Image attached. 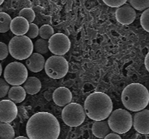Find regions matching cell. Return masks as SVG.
<instances>
[{
  "mask_svg": "<svg viewBox=\"0 0 149 139\" xmlns=\"http://www.w3.org/2000/svg\"><path fill=\"white\" fill-rule=\"evenodd\" d=\"M27 68L20 62H13L6 66L4 71V80L12 85H20L27 79Z\"/></svg>",
  "mask_w": 149,
  "mask_h": 139,
  "instance_id": "8992f818",
  "label": "cell"
},
{
  "mask_svg": "<svg viewBox=\"0 0 149 139\" xmlns=\"http://www.w3.org/2000/svg\"><path fill=\"white\" fill-rule=\"evenodd\" d=\"M7 94L9 98L14 103H20L26 98V92L23 87L20 85H13L10 88Z\"/></svg>",
  "mask_w": 149,
  "mask_h": 139,
  "instance_id": "ac0fdd59",
  "label": "cell"
},
{
  "mask_svg": "<svg viewBox=\"0 0 149 139\" xmlns=\"http://www.w3.org/2000/svg\"><path fill=\"white\" fill-rule=\"evenodd\" d=\"M130 5L134 9L143 11L149 8V0H129Z\"/></svg>",
  "mask_w": 149,
  "mask_h": 139,
  "instance_id": "7402d4cb",
  "label": "cell"
},
{
  "mask_svg": "<svg viewBox=\"0 0 149 139\" xmlns=\"http://www.w3.org/2000/svg\"><path fill=\"white\" fill-rule=\"evenodd\" d=\"M14 139H29V138L27 137H25V136H18V137L15 138Z\"/></svg>",
  "mask_w": 149,
  "mask_h": 139,
  "instance_id": "1f68e13d",
  "label": "cell"
},
{
  "mask_svg": "<svg viewBox=\"0 0 149 139\" xmlns=\"http://www.w3.org/2000/svg\"><path fill=\"white\" fill-rule=\"evenodd\" d=\"M49 50L53 54L63 56L69 51L71 41L68 36L63 33L53 34L48 41Z\"/></svg>",
  "mask_w": 149,
  "mask_h": 139,
  "instance_id": "9c48e42d",
  "label": "cell"
},
{
  "mask_svg": "<svg viewBox=\"0 0 149 139\" xmlns=\"http://www.w3.org/2000/svg\"><path fill=\"white\" fill-rule=\"evenodd\" d=\"M141 24L143 28L149 33V8L144 10L141 14Z\"/></svg>",
  "mask_w": 149,
  "mask_h": 139,
  "instance_id": "d4e9b609",
  "label": "cell"
},
{
  "mask_svg": "<svg viewBox=\"0 0 149 139\" xmlns=\"http://www.w3.org/2000/svg\"><path fill=\"white\" fill-rule=\"evenodd\" d=\"M9 54L8 46L3 42H0V60H3L7 57Z\"/></svg>",
  "mask_w": 149,
  "mask_h": 139,
  "instance_id": "f1b7e54d",
  "label": "cell"
},
{
  "mask_svg": "<svg viewBox=\"0 0 149 139\" xmlns=\"http://www.w3.org/2000/svg\"><path fill=\"white\" fill-rule=\"evenodd\" d=\"M108 123L112 131L118 134H124L132 127V117L127 110L118 109L111 113Z\"/></svg>",
  "mask_w": 149,
  "mask_h": 139,
  "instance_id": "5b68a950",
  "label": "cell"
},
{
  "mask_svg": "<svg viewBox=\"0 0 149 139\" xmlns=\"http://www.w3.org/2000/svg\"><path fill=\"white\" fill-rule=\"evenodd\" d=\"M35 52L36 53L45 54L49 52V46H48V41L46 39H39L36 41L33 46Z\"/></svg>",
  "mask_w": 149,
  "mask_h": 139,
  "instance_id": "44dd1931",
  "label": "cell"
},
{
  "mask_svg": "<svg viewBox=\"0 0 149 139\" xmlns=\"http://www.w3.org/2000/svg\"><path fill=\"white\" fill-rule=\"evenodd\" d=\"M68 63L62 56L53 55L47 59L45 64L47 75L53 79H60L65 76L68 71Z\"/></svg>",
  "mask_w": 149,
  "mask_h": 139,
  "instance_id": "ba28073f",
  "label": "cell"
},
{
  "mask_svg": "<svg viewBox=\"0 0 149 139\" xmlns=\"http://www.w3.org/2000/svg\"><path fill=\"white\" fill-rule=\"evenodd\" d=\"M8 49L13 58L23 60L33 53V44L31 39L26 36H15L9 42Z\"/></svg>",
  "mask_w": 149,
  "mask_h": 139,
  "instance_id": "277c9868",
  "label": "cell"
},
{
  "mask_svg": "<svg viewBox=\"0 0 149 139\" xmlns=\"http://www.w3.org/2000/svg\"><path fill=\"white\" fill-rule=\"evenodd\" d=\"M23 88L26 94L34 95L39 92L42 88V83L39 78L36 77H29L23 83Z\"/></svg>",
  "mask_w": 149,
  "mask_h": 139,
  "instance_id": "e0dca14e",
  "label": "cell"
},
{
  "mask_svg": "<svg viewBox=\"0 0 149 139\" xmlns=\"http://www.w3.org/2000/svg\"><path fill=\"white\" fill-rule=\"evenodd\" d=\"M29 28V23L23 17H18L13 19L10 23V29L16 36H23L27 33Z\"/></svg>",
  "mask_w": 149,
  "mask_h": 139,
  "instance_id": "9a60e30c",
  "label": "cell"
},
{
  "mask_svg": "<svg viewBox=\"0 0 149 139\" xmlns=\"http://www.w3.org/2000/svg\"><path fill=\"white\" fill-rule=\"evenodd\" d=\"M19 16L26 19L29 23H33L35 19V13L31 8H24L19 12Z\"/></svg>",
  "mask_w": 149,
  "mask_h": 139,
  "instance_id": "cb8c5ba5",
  "label": "cell"
},
{
  "mask_svg": "<svg viewBox=\"0 0 149 139\" xmlns=\"http://www.w3.org/2000/svg\"><path fill=\"white\" fill-rule=\"evenodd\" d=\"M145 66H146V68L147 69V70H148L149 72V52L148 54H147L146 56Z\"/></svg>",
  "mask_w": 149,
  "mask_h": 139,
  "instance_id": "4dcf8cb0",
  "label": "cell"
},
{
  "mask_svg": "<svg viewBox=\"0 0 149 139\" xmlns=\"http://www.w3.org/2000/svg\"><path fill=\"white\" fill-rule=\"evenodd\" d=\"M39 36L43 39H49L54 34V29L49 25H44L39 28Z\"/></svg>",
  "mask_w": 149,
  "mask_h": 139,
  "instance_id": "603a6c76",
  "label": "cell"
},
{
  "mask_svg": "<svg viewBox=\"0 0 149 139\" xmlns=\"http://www.w3.org/2000/svg\"><path fill=\"white\" fill-rule=\"evenodd\" d=\"M4 0H0V5H1V4H2L3 2H4Z\"/></svg>",
  "mask_w": 149,
  "mask_h": 139,
  "instance_id": "836d02e7",
  "label": "cell"
},
{
  "mask_svg": "<svg viewBox=\"0 0 149 139\" xmlns=\"http://www.w3.org/2000/svg\"><path fill=\"white\" fill-rule=\"evenodd\" d=\"M122 101L127 109L138 111L144 109L149 103V92L141 83L127 85L122 94Z\"/></svg>",
  "mask_w": 149,
  "mask_h": 139,
  "instance_id": "3957f363",
  "label": "cell"
},
{
  "mask_svg": "<svg viewBox=\"0 0 149 139\" xmlns=\"http://www.w3.org/2000/svg\"><path fill=\"white\" fill-rule=\"evenodd\" d=\"M17 115V107L11 100L0 101V122L10 123Z\"/></svg>",
  "mask_w": 149,
  "mask_h": 139,
  "instance_id": "30bf717a",
  "label": "cell"
},
{
  "mask_svg": "<svg viewBox=\"0 0 149 139\" xmlns=\"http://www.w3.org/2000/svg\"><path fill=\"white\" fill-rule=\"evenodd\" d=\"M28 69L33 72L42 71L45 68V59L42 54L39 53H32L26 60Z\"/></svg>",
  "mask_w": 149,
  "mask_h": 139,
  "instance_id": "5bb4252c",
  "label": "cell"
},
{
  "mask_svg": "<svg viewBox=\"0 0 149 139\" xmlns=\"http://www.w3.org/2000/svg\"><path fill=\"white\" fill-rule=\"evenodd\" d=\"M134 128L141 134H149V110L138 111L132 120Z\"/></svg>",
  "mask_w": 149,
  "mask_h": 139,
  "instance_id": "7c38bea8",
  "label": "cell"
},
{
  "mask_svg": "<svg viewBox=\"0 0 149 139\" xmlns=\"http://www.w3.org/2000/svg\"><path fill=\"white\" fill-rule=\"evenodd\" d=\"M84 109L89 118L95 121H100L109 117L113 110V103L105 93L95 92L87 97Z\"/></svg>",
  "mask_w": 149,
  "mask_h": 139,
  "instance_id": "7a4b0ae2",
  "label": "cell"
},
{
  "mask_svg": "<svg viewBox=\"0 0 149 139\" xmlns=\"http://www.w3.org/2000/svg\"><path fill=\"white\" fill-rule=\"evenodd\" d=\"M52 98L55 104L59 107H64L71 103L72 94L68 88L65 87H59L54 91Z\"/></svg>",
  "mask_w": 149,
  "mask_h": 139,
  "instance_id": "4fadbf2b",
  "label": "cell"
},
{
  "mask_svg": "<svg viewBox=\"0 0 149 139\" xmlns=\"http://www.w3.org/2000/svg\"><path fill=\"white\" fill-rule=\"evenodd\" d=\"M103 139H122L121 136L117 133H109Z\"/></svg>",
  "mask_w": 149,
  "mask_h": 139,
  "instance_id": "f546056e",
  "label": "cell"
},
{
  "mask_svg": "<svg viewBox=\"0 0 149 139\" xmlns=\"http://www.w3.org/2000/svg\"><path fill=\"white\" fill-rule=\"evenodd\" d=\"M1 72H2V67H1V65L0 64V76L1 75Z\"/></svg>",
  "mask_w": 149,
  "mask_h": 139,
  "instance_id": "d6a6232c",
  "label": "cell"
},
{
  "mask_svg": "<svg viewBox=\"0 0 149 139\" xmlns=\"http://www.w3.org/2000/svg\"><path fill=\"white\" fill-rule=\"evenodd\" d=\"M60 131L58 120L48 112L36 113L26 124V134L29 139H58Z\"/></svg>",
  "mask_w": 149,
  "mask_h": 139,
  "instance_id": "6da1fadb",
  "label": "cell"
},
{
  "mask_svg": "<svg viewBox=\"0 0 149 139\" xmlns=\"http://www.w3.org/2000/svg\"><path fill=\"white\" fill-rule=\"evenodd\" d=\"M10 88V84L4 78H0V98L6 96Z\"/></svg>",
  "mask_w": 149,
  "mask_h": 139,
  "instance_id": "4316f807",
  "label": "cell"
},
{
  "mask_svg": "<svg viewBox=\"0 0 149 139\" xmlns=\"http://www.w3.org/2000/svg\"><path fill=\"white\" fill-rule=\"evenodd\" d=\"M15 131L9 123L0 122V139H14Z\"/></svg>",
  "mask_w": 149,
  "mask_h": 139,
  "instance_id": "d6986e66",
  "label": "cell"
},
{
  "mask_svg": "<svg viewBox=\"0 0 149 139\" xmlns=\"http://www.w3.org/2000/svg\"><path fill=\"white\" fill-rule=\"evenodd\" d=\"M86 114L84 107L77 103H69L62 111L64 123L70 127H77L84 122Z\"/></svg>",
  "mask_w": 149,
  "mask_h": 139,
  "instance_id": "52a82bcc",
  "label": "cell"
},
{
  "mask_svg": "<svg viewBox=\"0 0 149 139\" xmlns=\"http://www.w3.org/2000/svg\"><path fill=\"white\" fill-rule=\"evenodd\" d=\"M116 20L122 25H130L136 18V12L135 9L128 4L117 7L116 11Z\"/></svg>",
  "mask_w": 149,
  "mask_h": 139,
  "instance_id": "8fae6325",
  "label": "cell"
},
{
  "mask_svg": "<svg viewBox=\"0 0 149 139\" xmlns=\"http://www.w3.org/2000/svg\"><path fill=\"white\" fill-rule=\"evenodd\" d=\"M12 18L5 12H0V33H6L10 30Z\"/></svg>",
  "mask_w": 149,
  "mask_h": 139,
  "instance_id": "ffe728a7",
  "label": "cell"
},
{
  "mask_svg": "<svg viewBox=\"0 0 149 139\" xmlns=\"http://www.w3.org/2000/svg\"><path fill=\"white\" fill-rule=\"evenodd\" d=\"M92 132L95 137L98 138H104L111 132L109 123L106 120L95 121L92 127Z\"/></svg>",
  "mask_w": 149,
  "mask_h": 139,
  "instance_id": "2e32d148",
  "label": "cell"
},
{
  "mask_svg": "<svg viewBox=\"0 0 149 139\" xmlns=\"http://www.w3.org/2000/svg\"><path fill=\"white\" fill-rule=\"evenodd\" d=\"M106 5L111 7H119L127 2V0H103Z\"/></svg>",
  "mask_w": 149,
  "mask_h": 139,
  "instance_id": "83f0119b",
  "label": "cell"
},
{
  "mask_svg": "<svg viewBox=\"0 0 149 139\" xmlns=\"http://www.w3.org/2000/svg\"><path fill=\"white\" fill-rule=\"evenodd\" d=\"M39 28H38V26L36 24H34V23H30L29 24V30H28L26 35L29 39H35L39 35Z\"/></svg>",
  "mask_w": 149,
  "mask_h": 139,
  "instance_id": "484cf974",
  "label": "cell"
}]
</instances>
